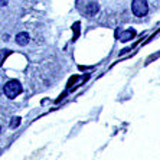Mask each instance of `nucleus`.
I'll use <instances>...</instances> for the list:
<instances>
[{"label":"nucleus","instance_id":"nucleus-7","mask_svg":"<svg viewBox=\"0 0 160 160\" xmlns=\"http://www.w3.org/2000/svg\"><path fill=\"white\" fill-rule=\"evenodd\" d=\"M19 124H20V118H19V117H13L12 121H10V127L12 128H15V127H18Z\"/></svg>","mask_w":160,"mask_h":160},{"label":"nucleus","instance_id":"nucleus-6","mask_svg":"<svg viewBox=\"0 0 160 160\" xmlns=\"http://www.w3.org/2000/svg\"><path fill=\"white\" fill-rule=\"evenodd\" d=\"M10 53H12L10 49H2V51H0V67L3 65L4 59H6V58H8V56L10 55Z\"/></svg>","mask_w":160,"mask_h":160},{"label":"nucleus","instance_id":"nucleus-5","mask_svg":"<svg viewBox=\"0 0 160 160\" xmlns=\"http://www.w3.org/2000/svg\"><path fill=\"white\" fill-rule=\"evenodd\" d=\"M100 10V8H98V4L97 3H88L87 4V8H85V13L88 16H94V15H97V12Z\"/></svg>","mask_w":160,"mask_h":160},{"label":"nucleus","instance_id":"nucleus-2","mask_svg":"<svg viewBox=\"0 0 160 160\" xmlns=\"http://www.w3.org/2000/svg\"><path fill=\"white\" fill-rule=\"evenodd\" d=\"M131 12H133L134 16H137V18L146 16L147 12H149L147 0H133V2H131Z\"/></svg>","mask_w":160,"mask_h":160},{"label":"nucleus","instance_id":"nucleus-9","mask_svg":"<svg viewBox=\"0 0 160 160\" xmlns=\"http://www.w3.org/2000/svg\"><path fill=\"white\" fill-rule=\"evenodd\" d=\"M0 131H2V127H0Z\"/></svg>","mask_w":160,"mask_h":160},{"label":"nucleus","instance_id":"nucleus-8","mask_svg":"<svg viewBox=\"0 0 160 160\" xmlns=\"http://www.w3.org/2000/svg\"><path fill=\"white\" fill-rule=\"evenodd\" d=\"M8 4V0H0V6H6Z\"/></svg>","mask_w":160,"mask_h":160},{"label":"nucleus","instance_id":"nucleus-1","mask_svg":"<svg viewBox=\"0 0 160 160\" xmlns=\"http://www.w3.org/2000/svg\"><path fill=\"white\" fill-rule=\"evenodd\" d=\"M3 92H4V95H6L8 98L13 100V98H16L19 94L22 92V85H20V82H19V81L12 79V81H9V82H6V84H4Z\"/></svg>","mask_w":160,"mask_h":160},{"label":"nucleus","instance_id":"nucleus-3","mask_svg":"<svg viewBox=\"0 0 160 160\" xmlns=\"http://www.w3.org/2000/svg\"><path fill=\"white\" fill-rule=\"evenodd\" d=\"M16 43L20 45V46H25V45L29 43V35L26 32H20V33L16 35Z\"/></svg>","mask_w":160,"mask_h":160},{"label":"nucleus","instance_id":"nucleus-4","mask_svg":"<svg viewBox=\"0 0 160 160\" xmlns=\"http://www.w3.org/2000/svg\"><path fill=\"white\" fill-rule=\"evenodd\" d=\"M134 36H136V30L134 29H127L120 35V41L121 42H128V41H131Z\"/></svg>","mask_w":160,"mask_h":160}]
</instances>
